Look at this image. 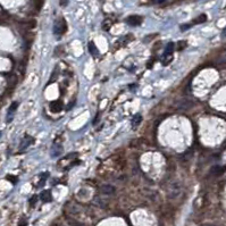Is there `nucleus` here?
<instances>
[{"label":"nucleus","mask_w":226,"mask_h":226,"mask_svg":"<svg viewBox=\"0 0 226 226\" xmlns=\"http://www.w3.org/2000/svg\"><path fill=\"white\" fill-rule=\"evenodd\" d=\"M59 1H60L61 6H66L67 5V0H59Z\"/></svg>","instance_id":"obj_24"},{"label":"nucleus","mask_w":226,"mask_h":226,"mask_svg":"<svg viewBox=\"0 0 226 226\" xmlns=\"http://www.w3.org/2000/svg\"><path fill=\"white\" fill-rule=\"evenodd\" d=\"M7 179H9V181H13V183H16V182H17V179L14 177V176H7Z\"/></svg>","instance_id":"obj_22"},{"label":"nucleus","mask_w":226,"mask_h":226,"mask_svg":"<svg viewBox=\"0 0 226 226\" xmlns=\"http://www.w3.org/2000/svg\"><path fill=\"white\" fill-rule=\"evenodd\" d=\"M141 122H142V116L140 114H137V115H134L132 118V126L137 127Z\"/></svg>","instance_id":"obj_12"},{"label":"nucleus","mask_w":226,"mask_h":226,"mask_svg":"<svg viewBox=\"0 0 226 226\" xmlns=\"http://www.w3.org/2000/svg\"><path fill=\"white\" fill-rule=\"evenodd\" d=\"M223 37H226V27L224 28V31H223Z\"/></svg>","instance_id":"obj_26"},{"label":"nucleus","mask_w":226,"mask_h":226,"mask_svg":"<svg viewBox=\"0 0 226 226\" xmlns=\"http://www.w3.org/2000/svg\"><path fill=\"white\" fill-rule=\"evenodd\" d=\"M40 198H41V200H42L43 202H50L52 200L51 192H50L49 190H44V191H42L41 194H40Z\"/></svg>","instance_id":"obj_9"},{"label":"nucleus","mask_w":226,"mask_h":226,"mask_svg":"<svg viewBox=\"0 0 226 226\" xmlns=\"http://www.w3.org/2000/svg\"><path fill=\"white\" fill-rule=\"evenodd\" d=\"M191 25H192V24H189V25H182V26H181V30L184 31V30H186V28H190L191 27Z\"/></svg>","instance_id":"obj_23"},{"label":"nucleus","mask_w":226,"mask_h":226,"mask_svg":"<svg viewBox=\"0 0 226 226\" xmlns=\"http://www.w3.org/2000/svg\"><path fill=\"white\" fill-rule=\"evenodd\" d=\"M61 152H63V147H61V144H60V143H57V142H55V143L52 144V147H51L50 156H51V157H53V158H56V157H58V156L60 155Z\"/></svg>","instance_id":"obj_8"},{"label":"nucleus","mask_w":226,"mask_h":226,"mask_svg":"<svg viewBox=\"0 0 226 226\" xmlns=\"http://www.w3.org/2000/svg\"><path fill=\"white\" fill-rule=\"evenodd\" d=\"M33 142H34L33 137H30V135H25V137L22 139L21 143H19V150H21V151L25 150V149H26L28 146H31V144H32Z\"/></svg>","instance_id":"obj_6"},{"label":"nucleus","mask_w":226,"mask_h":226,"mask_svg":"<svg viewBox=\"0 0 226 226\" xmlns=\"http://www.w3.org/2000/svg\"><path fill=\"white\" fill-rule=\"evenodd\" d=\"M47 176H48V173H43V177H47ZM44 181H46V179H42V181H41V183H44Z\"/></svg>","instance_id":"obj_25"},{"label":"nucleus","mask_w":226,"mask_h":226,"mask_svg":"<svg viewBox=\"0 0 226 226\" xmlns=\"http://www.w3.org/2000/svg\"><path fill=\"white\" fill-rule=\"evenodd\" d=\"M61 109H63V104L60 101H53L50 104V110L53 113H59Z\"/></svg>","instance_id":"obj_10"},{"label":"nucleus","mask_w":226,"mask_h":226,"mask_svg":"<svg viewBox=\"0 0 226 226\" xmlns=\"http://www.w3.org/2000/svg\"><path fill=\"white\" fill-rule=\"evenodd\" d=\"M174 43L170 42L165 48V51H164V56H172L173 52H174Z\"/></svg>","instance_id":"obj_11"},{"label":"nucleus","mask_w":226,"mask_h":226,"mask_svg":"<svg viewBox=\"0 0 226 226\" xmlns=\"http://www.w3.org/2000/svg\"><path fill=\"white\" fill-rule=\"evenodd\" d=\"M193 106H194V102H193L191 99H189V98H183V99L179 100L177 104H176L177 109H179V110H182V111L190 110Z\"/></svg>","instance_id":"obj_3"},{"label":"nucleus","mask_w":226,"mask_h":226,"mask_svg":"<svg viewBox=\"0 0 226 226\" xmlns=\"http://www.w3.org/2000/svg\"><path fill=\"white\" fill-rule=\"evenodd\" d=\"M115 191H116L115 188L113 185H110V184H105V185H102L100 188V193L104 194V195H113Z\"/></svg>","instance_id":"obj_7"},{"label":"nucleus","mask_w":226,"mask_h":226,"mask_svg":"<svg viewBox=\"0 0 226 226\" xmlns=\"http://www.w3.org/2000/svg\"><path fill=\"white\" fill-rule=\"evenodd\" d=\"M55 226H64V225H61V224H56Z\"/></svg>","instance_id":"obj_27"},{"label":"nucleus","mask_w":226,"mask_h":226,"mask_svg":"<svg viewBox=\"0 0 226 226\" xmlns=\"http://www.w3.org/2000/svg\"><path fill=\"white\" fill-rule=\"evenodd\" d=\"M37 200H38V197H37V195H33L32 198L30 199V205H31V206H34L35 202H37Z\"/></svg>","instance_id":"obj_19"},{"label":"nucleus","mask_w":226,"mask_h":226,"mask_svg":"<svg viewBox=\"0 0 226 226\" xmlns=\"http://www.w3.org/2000/svg\"><path fill=\"white\" fill-rule=\"evenodd\" d=\"M166 193L167 197L170 199H176L179 198L182 194V184L177 182V181H173L168 184V186L166 189Z\"/></svg>","instance_id":"obj_1"},{"label":"nucleus","mask_w":226,"mask_h":226,"mask_svg":"<svg viewBox=\"0 0 226 226\" xmlns=\"http://www.w3.org/2000/svg\"><path fill=\"white\" fill-rule=\"evenodd\" d=\"M207 21V16L205 14H202V15H200L199 17H197V18L194 19L193 21V23H195V24H201V23H203V22H206Z\"/></svg>","instance_id":"obj_15"},{"label":"nucleus","mask_w":226,"mask_h":226,"mask_svg":"<svg viewBox=\"0 0 226 226\" xmlns=\"http://www.w3.org/2000/svg\"><path fill=\"white\" fill-rule=\"evenodd\" d=\"M172 59H173V55H172V56H164V55H163V58H161V64H163L164 66H167L170 61H172Z\"/></svg>","instance_id":"obj_14"},{"label":"nucleus","mask_w":226,"mask_h":226,"mask_svg":"<svg viewBox=\"0 0 226 226\" xmlns=\"http://www.w3.org/2000/svg\"><path fill=\"white\" fill-rule=\"evenodd\" d=\"M67 30V24L65 22L64 18H59L55 21V24H53V34L56 37H60L63 34L66 32Z\"/></svg>","instance_id":"obj_2"},{"label":"nucleus","mask_w":226,"mask_h":226,"mask_svg":"<svg viewBox=\"0 0 226 226\" xmlns=\"http://www.w3.org/2000/svg\"><path fill=\"white\" fill-rule=\"evenodd\" d=\"M142 21H143V18H142L141 16H139V15H131V16H128L126 18V23L128 25H131V26H139L142 23Z\"/></svg>","instance_id":"obj_4"},{"label":"nucleus","mask_w":226,"mask_h":226,"mask_svg":"<svg viewBox=\"0 0 226 226\" xmlns=\"http://www.w3.org/2000/svg\"><path fill=\"white\" fill-rule=\"evenodd\" d=\"M26 225H27V221L25 218H22L18 223V226H26Z\"/></svg>","instance_id":"obj_20"},{"label":"nucleus","mask_w":226,"mask_h":226,"mask_svg":"<svg viewBox=\"0 0 226 226\" xmlns=\"http://www.w3.org/2000/svg\"><path fill=\"white\" fill-rule=\"evenodd\" d=\"M88 48H89V51L91 55H97L98 53V49L95 48V46H94V43L93 42H90L89 43V46H88Z\"/></svg>","instance_id":"obj_16"},{"label":"nucleus","mask_w":226,"mask_h":226,"mask_svg":"<svg viewBox=\"0 0 226 226\" xmlns=\"http://www.w3.org/2000/svg\"><path fill=\"white\" fill-rule=\"evenodd\" d=\"M217 63H218L219 65H221V66H225L226 67V52H224V53H223V55H221V56L218 58Z\"/></svg>","instance_id":"obj_17"},{"label":"nucleus","mask_w":226,"mask_h":226,"mask_svg":"<svg viewBox=\"0 0 226 226\" xmlns=\"http://www.w3.org/2000/svg\"><path fill=\"white\" fill-rule=\"evenodd\" d=\"M35 6H37V9H40L42 6V0H35Z\"/></svg>","instance_id":"obj_21"},{"label":"nucleus","mask_w":226,"mask_h":226,"mask_svg":"<svg viewBox=\"0 0 226 226\" xmlns=\"http://www.w3.org/2000/svg\"><path fill=\"white\" fill-rule=\"evenodd\" d=\"M67 221H68L69 226H85L83 223H81V221H75V219H73V218H67Z\"/></svg>","instance_id":"obj_13"},{"label":"nucleus","mask_w":226,"mask_h":226,"mask_svg":"<svg viewBox=\"0 0 226 226\" xmlns=\"http://www.w3.org/2000/svg\"><path fill=\"white\" fill-rule=\"evenodd\" d=\"M185 47H186V42H185V41H179V42L177 43V50H179V51H182Z\"/></svg>","instance_id":"obj_18"},{"label":"nucleus","mask_w":226,"mask_h":226,"mask_svg":"<svg viewBox=\"0 0 226 226\" xmlns=\"http://www.w3.org/2000/svg\"><path fill=\"white\" fill-rule=\"evenodd\" d=\"M17 107H18V102H17V101H14L13 104L10 105V107L8 108V111H7V116H6V122L7 123H10L13 121L15 111H16Z\"/></svg>","instance_id":"obj_5"}]
</instances>
